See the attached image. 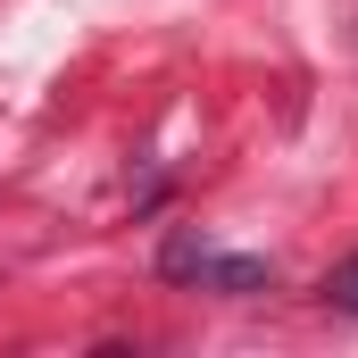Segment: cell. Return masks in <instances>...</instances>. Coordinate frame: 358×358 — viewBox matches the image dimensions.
<instances>
[{
  "label": "cell",
  "instance_id": "1",
  "mask_svg": "<svg viewBox=\"0 0 358 358\" xmlns=\"http://www.w3.org/2000/svg\"><path fill=\"white\" fill-rule=\"evenodd\" d=\"M159 275H167V283H208V292H225V300H250V292L275 283L267 259H225L208 234H176V242L159 250Z\"/></svg>",
  "mask_w": 358,
  "mask_h": 358
},
{
  "label": "cell",
  "instance_id": "2",
  "mask_svg": "<svg viewBox=\"0 0 358 358\" xmlns=\"http://www.w3.org/2000/svg\"><path fill=\"white\" fill-rule=\"evenodd\" d=\"M325 300H334L342 317H358V250H350V259H342L334 275H325Z\"/></svg>",
  "mask_w": 358,
  "mask_h": 358
}]
</instances>
